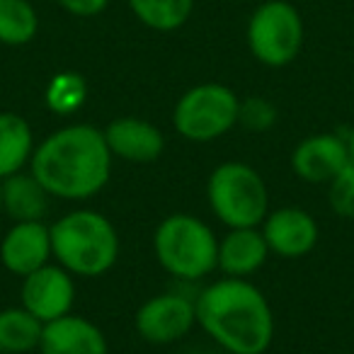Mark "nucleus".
I'll list each match as a JSON object with an SVG mask.
<instances>
[{
  "label": "nucleus",
  "instance_id": "nucleus-1",
  "mask_svg": "<svg viewBox=\"0 0 354 354\" xmlns=\"http://www.w3.org/2000/svg\"><path fill=\"white\" fill-rule=\"evenodd\" d=\"M112 158L104 131L90 124H71L35 148L30 172L49 197L78 202L102 192L112 177Z\"/></svg>",
  "mask_w": 354,
  "mask_h": 354
},
{
  "label": "nucleus",
  "instance_id": "nucleus-2",
  "mask_svg": "<svg viewBox=\"0 0 354 354\" xmlns=\"http://www.w3.org/2000/svg\"><path fill=\"white\" fill-rule=\"evenodd\" d=\"M197 323L231 354H265L274 339V313L255 284L228 277L209 284L194 301Z\"/></svg>",
  "mask_w": 354,
  "mask_h": 354
},
{
  "label": "nucleus",
  "instance_id": "nucleus-3",
  "mask_svg": "<svg viewBox=\"0 0 354 354\" xmlns=\"http://www.w3.org/2000/svg\"><path fill=\"white\" fill-rule=\"evenodd\" d=\"M51 228V252L64 270L78 277H100L119 257V233L104 214L78 209Z\"/></svg>",
  "mask_w": 354,
  "mask_h": 354
},
{
  "label": "nucleus",
  "instance_id": "nucleus-4",
  "mask_svg": "<svg viewBox=\"0 0 354 354\" xmlns=\"http://www.w3.org/2000/svg\"><path fill=\"white\" fill-rule=\"evenodd\" d=\"M153 250L167 274L177 279H204L218 267V241L192 214L162 218L153 236Z\"/></svg>",
  "mask_w": 354,
  "mask_h": 354
},
{
  "label": "nucleus",
  "instance_id": "nucleus-5",
  "mask_svg": "<svg viewBox=\"0 0 354 354\" xmlns=\"http://www.w3.org/2000/svg\"><path fill=\"white\" fill-rule=\"evenodd\" d=\"M207 199L214 216L228 228H257L270 214L265 180L248 162H221L209 175Z\"/></svg>",
  "mask_w": 354,
  "mask_h": 354
},
{
  "label": "nucleus",
  "instance_id": "nucleus-6",
  "mask_svg": "<svg viewBox=\"0 0 354 354\" xmlns=\"http://www.w3.org/2000/svg\"><path fill=\"white\" fill-rule=\"evenodd\" d=\"M241 100L228 85L202 83L189 88L177 100L172 124L183 138L194 143H209L228 133L238 124Z\"/></svg>",
  "mask_w": 354,
  "mask_h": 354
},
{
  "label": "nucleus",
  "instance_id": "nucleus-7",
  "mask_svg": "<svg viewBox=\"0 0 354 354\" xmlns=\"http://www.w3.org/2000/svg\"><path fill=\"white\" fill-rule=\"evenodd\" d=\"M304 44V20L286 0H267L250 15L248 46L260 64L281 68L299 56Z\"/></svg>",
  "mask_w": 354,
  "mask_h": 354
},
{
  "label": "nucleus",
  "instance_id": "nucleus-8",
  "mask_svg": "<svg viewBox=\"0 0 354 354\" xmlns=\"http://www.w3.org/2000/svg\"><path fill=\"white\" fill-rule=\"evenodd\" d=\"M136 333L151 344L180 342L197 325L194 301L183 294H158L136 310Z\"/></svg>",
  "mask_w": 354,
  "mask_h": 354
},
{
  "label": "nucleus",
  "instance_id": "nucleus-9",
  "mask_svg": "<svg viewBox=\"0 0 354 354\" xmlns=\"http://www.w3.org/2000/svg\"><path fill=\"white\" fill-rule=\"evenodd\" d=\"M22 308L30 310L41 323L64 318L73 308L75 284L68 270L61 265H44L22 277Z\"/></svg>",
  "mask_w": 354,
  "mask_h": 354
},
{
  "label": "nucleus",
  "instance_id": "nucleus-10",
  "mask_svg": "<svg viewBox=\"0 0 354 354\" xmlns=\"http://www.w3.org/2000/svg\"><path fill=\"white\" fill-rule=\"evenodd\" d=\"M51 255V228L41 221H15L0 243V262L17 277H27L49 265Z\"/></svg>",
  "mask_w": 354,
  "mask_h": 354
},
{
  "label": "nucleus",
  "instance_id": "nucleus-11",
  "mask_svg": "<svg viewBox=\"0 0 354 354\" xmlns=\"http://www.w3.org/2000/svg\"><path fill=\"white\" fill-rule=\"evenodd\" d=\"M262 236L270 252L279 257H304L318 243V223L308 212L284 207L267 214L262 221Z\"/></svg>",
  "mask_w": 354,
  "mask_h": 354
},
{
  "label": "nucleus",
  "instance_id": "nucleus-12",
  "mask_svg": "<svg viewBox=\"0 0 354 354\" xmlns=\"http://www.w3.org/2000/svg\"><path fill=\"white\" fill-rule=\"evenodd\" d=\"M349 160L352 158H349L347 138H339L335 133H315L304 138L291 153L294 172L313 185H330Z\"/></svg>",
  "mask_w": 354,
  "mask_h": 354
},
{
  "label": "nucleus",
  "instance_id": "nucleus-13",
  "mask_svg": "<svg viewBox=\"0 0 354 354\" xmlns=\"http://www.w3.org/2000/svg\"><path fill=\"white\" fill-rule=\"evenodd\" d=\"M104 141L112 156L138 165L158 160L165 151V136L160 129L138 117H119L109 122L104 129Z\"/></svg>",
  "mask_w": 354,
  "mask_h": 354
},
{
  "label": "nucleus",
  "instance_id": "nucleus-14",
  "mask_svg": "<svg viewBox=\"0 0 354 354\" xmlns=\"http://www.w3.org/2000/svg\"><path fill=\"white\" fill-rule=\"evenodd\" d=\"M41 354H109L104 333L88 318L64 315L44 323L39 339Z\"/></svg>",
  "mask_w": 354,
  "mask_h": 354
},
{
  "label": "nucleus",
  "instance_id": "nucleus-15",
  "mask_svg": "<svg viewBox=\"0 0 354 354\" xmlns=\"http://www.w3.org/2000/svg\"><path fill=\"white\" fill-rule=\"evenodd\" d=\"M270 248L257 228H231L226 238L218 241V270L228 277L255 274L267 262Z\"/></svg>",
  "mask_w": 354,
  "mask_h": 354
},
{
  "label": "nucleus",
  "instance_id": "nucleus-16",
  "mask_svg": "<svg viewBox=\"0 0 354 354\" xmlns=\"http://www.w3.org/2000/svg\"><path fill=\"white\" fill-rule=\"evenodd\" d=\"M0 207L15 221H41L49 209V192L32 172H15L0 180Z\"/></svg>",
  "mask_w": 354,
  "mask_h": 354
},
{
  "label": "nucleus",
  "instance_id": "nucleus-17",
  "mask_svg": "<svg viewBox=\"0 0 354 354\" xmlns=\"http://www.w3.org/2000/svg\"><path fill=\"white\" fill-rule=\"evenodd\" d=\"M35 153V133L25 117L0 112V180L22 172Z\"/></svg>",
  "mask_w": 354,
  "mask_h": 354
},
{
  "label": "nucleus",
  "instance_id": "nucleus-18",
  "mask_svg": "<svg viewBox=\"0 0 354 354\" xmlns=\"http://www.w3.org/2000/svg\"><path fill=\"white\" fill-rule=\"evenodd\" d=\"M44 323L27 308H6L0 310V349L10 354H22L39 349Z\"/></svg>",
  "mask_w": 354,
  "mask_h": 354
},
{
  "label": "nucleus",
  "instance_id": "nucleus-19",
  "mask_svg": "<svg viewBox=\"0 0 354 354\" xmlns=\"http://www.w3.org/2000/svg\"><path fill=\"white\" fill-rule=\"evenodd\" d=\"M131 12L156 32H175L189 20L194 0H129Z\"/></svg>",
  "mask_w": 354,
  "mask_h": 354
},
{
  "label": "nucleus",
  "instance_id": "nucleus-20",
  "mask_svg": "<svg viewBox=\"0 0 354 354\" xmlns=\"http://www.w3.org/2000/svg\"><path fill=\"white\" fill-rule=\"evenodd\" d=\"M39 30V17L27 0H0V41L22 46L32 41Z\"/></svg>",
  "mask_w": 354,
  "mask_h": 354
},
{
  "label": "nucleus",
  "instance_id": "nucleus-21",
  "mask_svg": "<svg viewBox=\"0 0 354 354\" xmlns=\"http://www.w3.org/2000/svg\"><path fill=\"white\" fill-rule=\"evenodd\" d=\"M85 97H88V85H85V78L80 73H73V71H64V73H56L54 78L46 85V107L54 114H61V117H68V114H75L80 107L85 104Z\"/></svg>",
  "mask_w": 354,
  "mask_h": 354
},
{
  "label": "nucleus",
  "instance_id": "nucleus-22",
  "mask_svg": "<svg viewBox=\"0 0 354 354\" xmlns=\"http://www.w3.org/2000/svg\"><path fill=\"white\" fill-rule=\"evenodd\" d=\"M328 202L337 216L354 218V162L349 160L337 177H333L328 189Z\"/></svg>",
  "mask_w": 354,
  "mask_h": 354
},
{
  "label": "nucleus",
  "instance_id": "nucleus-23",
  "mask_svg": "<svg viewBox=\"0 0 354 354\" xmlns=\"http://www.w3.org/2000/svg\"><path fill=\"white\" fill-rule=\"evenodd\" d=\"M277 122V109L270 100L265 97H250L241 102L238 112V124H243L250 131H267Z\"/></svg>",
  "mask_w": 354,
  "mask_h": 354
},
{
  "label": "nucleus",
  "instance_id": "nucleus-24",
  "mask_svg": "<svg viewBox=\"0 0 354 354\" xmlns=\"http://www.w3.org/2000/svg\"><path fill=\"white\" fill-rule=\"evenodd\" d=\"M59 6L75 17H95L109 6V0H59Z\"/></svg>",
  "mask_w": 354,
  "mask_h": 354
},
{
  "label": "nucleus",
  "instance_id": "nucleus-25",
  "mask_svg": "<svg viewBox=\"0 0 354 354\" xmlns=\"http://www.w3.org/2000/svg\"><path fill=\"white\" fill-rule=\"evenodd\" d=\"M347 148H349V158H352V162H354V127H352V131H349V136H347Z\"/></svg>",
  "mask_w": 354,
  "mask_h": 354
}]
</instances>
